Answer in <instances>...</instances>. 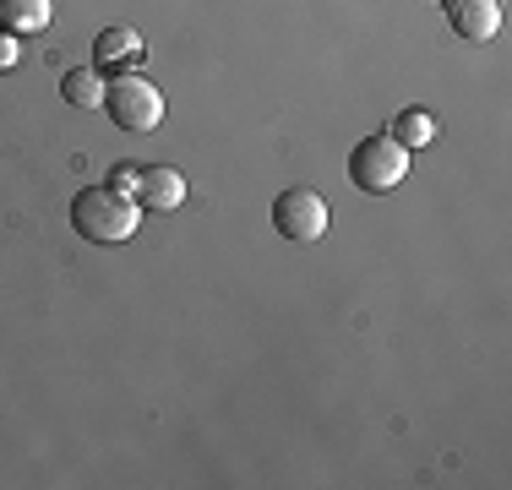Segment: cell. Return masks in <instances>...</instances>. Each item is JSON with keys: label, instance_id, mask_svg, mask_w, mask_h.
<instances>
[{"label": "cell", "instance_id": "cell-1", "mask_svg": "<svg viewBox=\"0 0 512 490\" xmlns=\"http://www.w3.org/2000/svg\"><path fill=\"white\" fill-rule=\"evenodd\" d=\"M71 229H77L82 240H93V245H120V240H131L142 229V207H137V196H126V191L88 186V191H77V202H71Z\"/></svg>", "mask_w": 512, "mask_h": 490}, {"label": "cell", "instance_id": "cell-2", "mask_svg": "<svg viewBox=\"0 0 512 490\" xmlns=\"http://www.w3.org/2000/svg\"><path fill=\"white\" fill-rule=\"evenodd\" d=\"M404 175H409V147L393 142L387 131L355 142V153H349V180H355L360 191H371V196L398 191V186H404Z\"/></svg>", "mask_w": 512, "mask_h": 490}, {"label": "cell", "instance_id": "cell-3", "mask_svg": "<svg viewBox=\"0 0 512 490\" xmlns=\"http://www.w3.org/2000/svg\"><path fill=\"white\" fill-rule=\"evenodd\" d=\"M104 109L120 131H137V137H148V131L164 126V93H158L148 77H137V71H120V77L109 82Z\"/></svg>", "mask_w": 512, "mask_h": 490}, {"label": "cell", "instance_id": "cell-4", "mask_svg": "<svg viewBox=\"0 0 512 490\" xmlns=\"http://www.w3.org/2000/svg\"><path fill=\"white\" fill-rule=\"evenodd\" d=\"M327 202L316 191L306 186H289L284 196L273 202V224H278V235L284 240H295V245H306V240H322L327 235Z\"/></svg>", "mask_w": 512, "mask_h": 490}, {"label": "cell", "instance_id": "cell-5", "mask_svg": "<svg viewBox=\"0 0 512 490\" xmlns=\"http://www.w3.org/2000/svg\"><path fill=\"white\" fill-rule=\"evenodd\" d=\"M447 22L463 44H491L502 33V6L496 0H447Z\"/></svg>", "mask_w": 512, "mask_h": 490}, {"label": "cell", "instance_id": "cell-6", "mask_svg": "<svg viewBox=\"0 0 512 490\" xmlns=\"http://www.w3.org/2000/svg\"><path fill=\"white\" fill-rule=\"evenodd\" d=\"M137 196L148 213H175L180 202H186V175H180L175 164H148L137 180Z\"/></svg>", "mask_w": 512, "mask_h": 490}, {"label": "cell", "instance_id": "cell-7", "mask_svg": "<svg viewBox=\"0 0 512 490\" xmlns=\"http://www.w3.org/2000/svg\"><path fill=\"white\" fill-rule=\"evenodd\" d=\"M55 17V0H0V28L6 33H44Z\"/></svg>", "mask_w": 512, "mask_h": 490}, {"label": "cell", "instance_id": "cell-8", "mask_svg": "<svg viewBox=\"0 0 512 490\" xmlns=\"http://www.w3.org/2000/svg\"><path fill=\"white\" fill-rule=\"evenodd\" d=\"M93 55H99V66H126L131 71L142 60V33L137 28H104Z\"/></svg>", "mask_w": 512, "mask_h": 490}, {"label": "cell", "instance_id": "cell-9", "mask_svg": "<svg viewBox=\"0 0 512 490\" xmlns=\"http://www.w3.org/2000/svg\"><path fill=\"white\" fill-rule=\"evenodd\" d=\"M436 115L431 109H404V115H393V126H387V137L393 142H404V147H425V142H436Z\"/></svg>", "mask_w": 512, "mask_h": 490}, {"label": "cell", "instance_id": "cell-10", "mask_svg": "<svg viewBox=\"0 0 512 490\" xmlns=\"http://www.w3.org/2000/svg\"><path fill=\"white\" fill-rule=\"evenodd\" d=\"M104 88H109V82L99 77V71H88V66L66 71V82H60V93H66V104H77V109H93V104H104Z\"/></svg>", "mask_w": 512, "mask_h": 490}, {"label": "cell", "instance_id": "cell-11", "mask_svg": "<svg viewBox=\"0 0 512 490\" xmlns=\"http://www.w3.org/2000/svg\"><path fill=\"white\" fill-rule=\"evenodd\" d=\"M137 180H142V169H137V164H115V169H109V191L137 196Z\"/></svg>", "mask_w": 512, "mask_h": 490}, {"label": "cell", "instance_id": "cell-12", "mask_svg": "<svg viewBox=\"0 0 512 490\" xmlns=\"http://www.w3.org/2000/svg\"><path fill=\"white\" fill-rule=\"evenodd\" d=\"M17 55H22V49H17V33H0V71L17 66Z\"/></svg>", "mask_w": 512, "mask_h": 490}, {"label": "cell", "instance_id": "cell-13", "mask_svg": "<svg viewBox=\"0 0 512 490\" xmlns=\"http://www.w3.org/2000/svg\"><path fill=\"white\" fill-rule=\"evenodd\" d=\"M442 6H447V0H442Z\"/></svg>", "mask_w": 512, "mask_h": 490}]
</instances>
